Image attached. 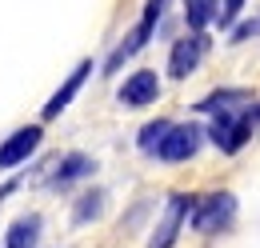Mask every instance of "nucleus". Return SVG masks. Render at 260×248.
<instances>
[{"instance_id": "obj_1", "label": "nucleus", "mask_w": 260, "mask_h": 248, "mask_svg": "<svg viewBox=\"0 0 260 248\" xmlns=\"http://www.w3.org/2000/svg\"><path fill=\"white\" fill-rule=\"evenodd\" d=\"M164 8H168V0H148L144 4V16H140V24L112 48V56H108V64H104V76H112V72H120V64L132 60L148 40H152V32H156V24H160V16H164Z\"/></svg>"}, {"instance_id": "obj_2", "label": "nucleus", "mask_w": 260, "mask_h": 248, "mask_svg": "<svg viewBox=\"0 0 260 248\" xmlns=\"http://www.w3.org/2000/svg\"><path fill=\"white\" fill-rule=\"evenodd\" d=\"M188 220H192V232H204V236L224 232L228 224L236 220V196L232 192H212V196L196 200L188 208Z\"/></svg>"}, {"instance_id": "obj_3", "label": "nucleus", "mask_w": 260, "mask_h": 248, "mask_svg": "<svg viewBox=\"0 0 260 248\" xmlns=\"http://www.w3.org/2000/svg\"><path fill=\"white\" fill-rule=\"evenodd\" d=\"M252 108L244 112V108H224V112H216V120H212V144L220 148V152H240L244 144H248V136H252Z\"/></svg>"}, {"instance_id": "obj_4", "label": "nucleus", "mask_w": 260, "mask_h": 248, "mask_svg": "<svg viewBox=\"0 0 260 248\" xmlns=\"http://www.w3.org/2000/svg\"><path fill=\"white\" fill-rule=\"evenodd\" d=\"M200 128L196 124H168V132L160 136V144L152 148V152L160 156V160H168V164H180V160H192L196 148H200Z\"/></svg>"}, {"instance_id": "obj_5", "label": "nucleus", "mask_w": 260, "mask_h": 248, "mask_svg": "<svg viewBox=\"0 0 260 248\" xmlns=\"http://www.w3.org/2000/svg\"><path fill=\"white\" fill-rule=\"evenodd\" d=\"M188 208H192V196H184V192L168 196V208H164L156 232L148 236V248H172L176 244V236H180V228H184V220H188Z\"/></svg>"}, {"instance_id": "obj_6", "label": "nucleus", "mask_w": 260, "mask_h": 248, "mask_svg": "<svg viewBox=\"0 0 260 248\" xmlns=\"http://www.w3.org/2000/svg\"><path fill=\"white\" fill-rule=\"evenodd\" d=\"M204 52H208V36H204L200 28H192V36H184V40H176V44H172L168 76H172V80H184L188 72H196V64L204 60Z\"/></svg>"}, {"instance_id": "obj_7", "label": "nucleus", "mask_w": 260, "mask_h": 248, "mask_svg": "<svg viewBox=\"0 0 260 248\" xmlns=\"http://www.w3.org/2000/svg\"><path fill=\"white\" fill-rule=\"evenodd\" d=\"M156 96H160V76L152 68L132 72L128 80L120 84V104L124 108H148V104H156Z\"/></svg>"}, {"instance_id": "obj_8", "label": "nucleus", "mask_w": 260, "mask_h": 248, "mask_svg": "<svg viewBox=\"0 0 260 248\" xmlns=\"http://www.w3.org/2000/svg\"><path fill=\"white\" fill-rule=\"evenodd\" d=\"M40 136H44V132H40V124L16 128V132H12V136L0 144V172H4V168H16V164H24V160H28V156L40 148Z\"/></svg>"}, {"instance_id": "obj_9", "label": "nucleus", "mask_w": 260, "mask_h": 248, "mask_svg": "<svg viewBox=\"0 0 260 248\" xmlns=\"http://www.w3.org/2000/svg\"><path fill=\"white\" fill-rule=\"evenodd\" d=\"M88 72H92V60H80L72 72H68V80H64V84H60L52 96H48V104H44V120H56L68 104H72V96L80 92V84H84V76H88Z\"/></svg>"}, {"instance_id": "obj_10", "label": "nucleus", "mask_w": 260, "mask_h": 248, "mask_svg": "<svg viewBox=\"0 0 260 248\" xmlns=\"http://www.w3.org/2000/svg\"><path fill=\"white\" fill-rule=\"evenodd\" d=\"M92 172H96V160H92V156L68 152L64 160H60V168L48 176V184L52 188H68V184H76V180H84V176H92Z\"/></svg>"}, {"instance_id": "obj_11", "label": "nucleus", "mask_w": 260, "mask_h": 248, "mask_svg": "<svg viewBox=\"0 0 260 248\" xmlns=\"http://www.w3.org/2000/svg\"><path fill=\"white\" fill-rule=\"evenodd\" d=\"M240 104H252V92H248V88H220V92L204 96L196 108H200V112H224V108H240Z\"/></svg>"}, {"instance_id": "obj_12", "label": "nucleus", "mask_w": 260, "mask_h": 248, "mask_svg": "<svg viewBox=\"0 0 260 248\" xmlns=\"http://www.w3.org/2000/svg\"><path fill=\"white\" fill-rule=\"evenodd\" d=\"M36 240H40V216H20L12 228H8V240L4 244L8 248H36Z\"/></svg>"}, {"instance_id": "obj_13", "label": "nucleus", "mask_w": 260, "mask_h": 248, "mask_svg": "<svg viewBox=\"0 0 260 248\" xmlns=\"http://www.w3.org/2000/svg\"><path fill=\"white\" fill-rule=\"evenodd\" d=\"M104 192L100 188H92V192H84L80 200H76V208H72V224H88V220H96L100 212H104Z\"/></svg>"}, {"instance_id": "obj_14", "label": "nucleus", "mask_w": 260, "mask_h": 248, "mask_svg": "<svg viewBox=\"0 0 260 248\" xmlns=\"http://www.w3.org/2000/svg\"><path fill=\"white\" fill-rule=\"evenodd\" d=\"M216 16V0H184V20L188 28H208Z\"/></svg>"}, {"instance_id": "obj_15", "label": "nucleus", "mask_w": 260, "mask_h": 248, "mask_svg": "<svg viewBox=\"0 0 260 248\" xmlns=\"http://www.w3.org/2000/svg\"><path fill=\"white\" fill-rule=\"evenodd\" d=\"M244 4H248V0H224V4H216V16H212V24L232 28V24H236V16L244 12Z\"/></svg>"}, {"instance_id": "obj_16", "label": "nucleus", "mask_w": 260, "mask_h": 248, "mask_svg": "<svg viewBox=\"0 0 260 248\" xmlns=\"http://www.w3.org/2000/svg\"><path fill=\"white\" fill-rule=\"evenodd\" d=\"M168 132V120H152L140 128V152H152L156 144H160V136Z\"/></svg>"}, {"instance_id": "obj_17", "label": "nucleus", "mask_w": 260, "mask_h": 248, "mask_svg": "<svg viewBox=\"0 0 260 248\" xmlns=\"http://www.w3.org/2000/svg\"><path fill=\"white\" fill-rule=\"evenodd\" d=\"M256 32H260V20H244V24L232 28V44H240V40H248V36H256Z\"/></svg>"}]
</instances>
